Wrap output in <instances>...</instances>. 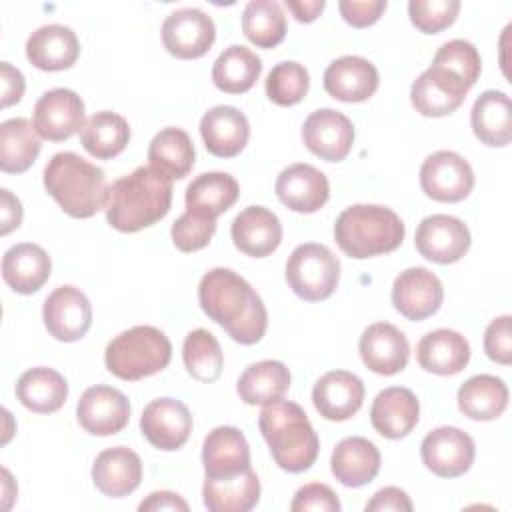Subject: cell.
I'll return each instance as SVG.
<instances>
[{
	"label": "cell",
	"mask_w": 512,
	"mask_h": 512,
	"mask_svg": "<svg viewBox=\"0 0 512 512\" xmlns=\"http://www.w3.org/2000/svg\"><path fill=\"white\" fill-rule=\"evenodd\" d=\"M50 272V256L38 244H14L2 256V278L18 294L38 292L48 282Z\"/></svg>",
	"instance_id": "f1b7e54d"
},
{
	"label": "cell",
	"mask_w": 512,
	"mask_h": 512,
	"mask_svg": "<svg viewBox=\"0 0 512 512\" xmlns=\"http://www.w3.org/2000/svg\"><path fill=\"white\" fill-rule=\"evenodd\" d=\"M358 352L368 370L380 376H394L406 368L410 346L398 326L374 322L362 332Z\"/></svg>",
	"instance_id": "ac0fdd59"
},
{
	"label": "cell",
	"mask_w": 512,
	"mask_h": 512,
	"mask_svg": "<svg viewBox=\"0 0 512 512\" xmlns=\"http://www.w3.org/2000/svg\"><path fill=\"white\" fill-rule=\"evenodd\" d=\"M334 478L348 488L370 484L380 472V452L364 436H348L336 444L330 456Z\"/></svg>",
	"instance_id": "4dcf8cb0"
},
{
	"label": "cell",
	"mask_w": 512,
	"mask_h": 512,
	"mask_svg": "<svg viewBox=\"0 0 512 512\" xmlns=\"http://www.w3.org/2000/svg\"><path fill=\"white\" fill-rule=\"evenodd\" d=\"M432 66L450 72L456 76L464 86L472 88L482 72V60L476 50V46L468 40L454 38L450 42H444L432 60Z\"/></svg>",
	"instance_id": "f6af8a7d"
},
{
	"label": "cell",
	"mask_w": 512,
	"mask_h": 512,
	"mask_svg": "<svg viewBox=\"0 0 512 512\" xmlns=\"http://www.w3.org/2000/svg\"><path fill=\"white\" fill-rule=\"evenodd\" d=\"M140 432L158 450H178L190 438L192 414L182 400L156 398L142 410Z\"/></svg>",
	"instance_id": "2e32d148"
},
{
	"label": "cell",
	"mask_w": 512,
	"mask_h": 512,
	"mask_svg": "<svg viewBox=\"0 0 512 512\" xmlns=\"http://www.w3.org/2000/svg\"><path fill=\"white\" fill-rule=\"evenodd\" d=\"M40 136L26 118H10L0 124V170L26 172L40 154Z\"/></svg>",
	"instance_id": "ab89813d"
},
{
	"label": "cell",
	"mask_w": 512,
	"mask_h": 512,
	"mask_svg": "<svg viewBox=\"0 0 512 512\" xmlns=\"http://www.w3.org/2000/svg\"><path fill=\"white\" fill-rule=\"evenodd\" d=\"M0 84H2V108H8L22 100L26 82L24 74L10 62H0Z\"/></svg>",
	"instance_id": "f5cc1de1"
},
{
	"label": "cell",
	"mask_w": 512,
	"mask_h": 512,
	"mask_svg": "<svg viewBox=\"0 0 512 512\" xmlns=\"http://www.w3.org/2000/svg\"><path fill=\"white\" fill-rule=\"evenodd\" d=\"M80 56V42L72 28L64 24H46L36 28L26 40V58L44 72L68 70Z\"/></svg>",
	"instance_id": "cb8c5ba5"
},
{
	"label": "cell",
	"mask_w": 512,
	"mask_h": 512,
	"mask_svg": "<svg viewBox=\"0 0 512 512\" xmlns=\"http://www.w3.org/2000/svg\"><path fill=\"white\" fill-rule=\"evenodd\" d=\"M420 418V402L410 388L390 386L376 394L370 408L372 428L390 440L406 438Z\"/></svg>",
	"instance_id": "603a6c76"
},
{
	"label": "cell",
	"mask_w": 512,
	"mask_h": 512,
	"mask_svg": "<svg viewBox=\"0 0 512 512\" xmlns=\"http://www.w3.org/2000/svg\"><path fill=\"white\" fill-rule=\"evenodd\" d=\"M474 136L490 146L502 148L512 140V106L510 98L500 90H484L470 112Z\"/></svg>",
	"instance_id": "d6a6232c"
},
{
	"label": "cell",
	"mask_w": 512,
	"mask_h": 512,
	"mask_svg": "<svg viewBox=\"0 0 512 512\" xmlns=\"http://www.w3.org/2000/svg\"><path fill=\"white\" fill-rule=\"evenodd\" d=\"M204 478H232L250 468V446L236 426H216L202 444Z\"/></svg>",
	"instance_id": "7402d4cb"
},
{
	"label": "cell",
	"mask_w": 512,
	"mask_h": 512,
	"mask_svg": "<svg viewBox=\"0 0 512 512\" xmlns=\"http://www.w3.org/2000/svg\"><path fill=\"white\" fill-rule=\"evenodd\" d=\"M198 302L202 312L238 344H256L266 334L268 312L262 298L230 268H212L200 278Z\"/></svg>",
	"instance_id": "6da1fadb"
},
{
	"label": "cell",
	"mask_w": 512,
	"mask_h": 512,
	"mask_svg": "<svg viewBox=\"0 0 512 512\" xmlns=\"http://www.w3.org/2000/svg\"><path fill=\"white\" fill-rule=\"evenodd\" d=\"M364 394V384L356 374L348 370H330L316 380L312 402L322 418L344 422L362 408Z\"/></svg>",
	"instance_id": "44dd1931"
},
{
	"label": "cell",
	"mask_w": 512,
	"mask_h": 512,
	"mask_svg": "<svg viewBox=\"0 0 512 512\" xmlns=\"http://www.w3.org/2000/svg\"><path fill=\"white\" fill-rule=\"evenodd\" d=\"M286 282L290 290L306 300L320 302L334 294L340 282V260L318 242H306L292 250L286 260Z\"/></svg>",
	"instance_id": "52a82bcc"
},
{
	"label": "cell",
	"mask_w": 512,
	"mask_h": 512,
	"mask_svg": "<svg viewBox=\"0 0 512 512\" xmlns=\"http://www.w3.org/2000/svg\"><path fill=\"white\" fill-rule=\"evenodd\" d=\"M138 510L140 512H150V510H182V512H186L188 510V502L180 494H176V492L156 490V492L148 494L146 500L140 502Z\"/></svg>",
	"instance_id": "11a10c76"
},
{
	"label": "cell",
	"mask_w": 512,
	"mask_h": 512,
	"mask_svg": "<svg viewBox=\"0 0 512 512\" xmlns=\"http://www.w3.org/2000/svg\"><path fill=\"white\" fill-rule=\"evenodd\" d=\"M378 70L362 56H340L324 70V90L340 102H364L378 90Z\"/></svg>",
	"instance_id": "484cf974"
},
{
	"label": "cell",
	"mask_w": 512,
	"mask_h": 512,
	"mask_svg": "<svg viewBox=\"0 0 512 512\" xmlns=\"http://www.w3.org/2000/svg\"><path fill=\"white\" fill-rule=\"evenodd\" d=\"M264 88L270 102L278 106H294L302 102L308 94L310 76L302 64L294 60H284L268 72Z\"/></svg>",
	"instance_id": "ee69618b"
},
{
	"label": "cell",
	"mask_w": 512,
	"mask_h": 512,
	"mask_svg": "<svg viewBox=\"0 0 512 512\" xmlns=\"http://www.w3.org/2000/svg\"><path fill=\"white\" fill-rule=\"evenodd\" d=\"M202 500L210 512H248L260 500V480L252 468L232 478H204Z\"/></svg>",
	"instance_id": "e575fe53"
},
{
	"label": "cell",
	"mask_w": 512,
	"mask_h": 512,
	"mask_svg": "<svg viewBox=\"0 0 512 512\" xmlns=\"http://www.w3.org/2000/svg\"><path fill=\"white\" fill-rule=\"evenodd\" d=\"M128 140L130 126L126 118L110 110L94 112L80 130V142L84 150L98 160H110L118 156L128 146Z\"/></svg>",
	"instance_id": "60d3db41"
},
{
	"label": "cell",
	"mask_w": 512,
	"mask_h": 512,
	"mask_svg": "<svg viewBox=\"0 0 512 512\" xmlns=\"http://www.w3.org/2000/svg\"><path fill=\"white\" fill-rule=\"evenodd\" d=\"M200 136L206 150L218 158L238 156L250 138V124L244 112L234 106H212L200 120Z\"/></svg>",
	"instance_id": "d4e9b609"
},
{
	"label": "cell",
	"mask_w": 512,
	"mask_h": 512,
	"mask_svg": "<svg viewBox=\"0 0 512 512\" xmlns=\"http://www.w3.org/2000/svg\"><path fill=\"white\" fill-rule=\"evenodd\" d=\"M420 186L436 202H460L474 188V170L458 152L438 150L422 162Z\"/></svg>",
	"instance_id": "ba28073f"
},
{
	"label": "cell",
	"mask_w": 512,
	"mask_h": 512,
	"mask_svg": "<svg viewBox=\"0 0 512 512\" xmlns=\"http://www.w3.org/2000/svg\"><path fill=\"white\" fill-rule=\"evenodd\" d=\"M84 124V102L70 88H52L34 104L32 126L44 140L64 142L80 132Z\"/></svg>",
	"instance_id": "9c48e42d"
},
{
	"label": "cell",
	"mask_w": 512,
	"mask_h": 512,
	"mask_svg": "<svg viewBox=\"0 0 512 512\" xmlns=\"http://www.w3.org/2000/svg\"><path fill=\"white\" fill-rule=\"evenodd\" d=\"M340 500L334 494V490L326 484L312 482L294 494L290 502L292 512H306V510H316V512H340Z\"/></svg>",
	"instance_id": "c3c4849f"
},
{
	"label": "cell",
	"mask_w": 512,
	"mask_h": 512,
	"mask_svg": "<svg viewBox=\"0 0 512 512\" xmlns=\"http://www.w3.org/2000/svg\"><path fill=\"white\" fill-rule=\"evenodd\" d=\"M16 398L20 404L36 414H52L60 410L68 398V382L54 368L36 366L16 382Z\"/></svg>",
	"instance_id": "836d02e7"
},
{
	"label": "cell",
	"mask_w": 512,
	"mask_h": 512,
	"mask_svg": "<svg viewBox=\"0 0 512 512\" xmlns=\"http://www.w3.org/2000/svg\"><path fill=\"white\" fill-rule=\"evenodd\" d=\"M510 314L494 318L484 332V352L492 362L508 366L512 362V336Z\"/></svg>",
	"instance_id": "681fc988"
},
{
	"label": "cell",
	"mask_w": 512,
	"mask_h": 512,
	"mask_svg": "<svg viewBox=\"0 0 512 512\" xmlns=\"http://www.w3.org/2000/svg\"><path fill=\"white\" fill-rule=\"evenodd\" d=\"M416 360L426 372L452 376L468 366L470 344L460 332L438 328L420 338L416 346Z\"/></svg>",
	"instance_id": "f546056e"
},
{
	"label": "cell",
	"mask_w": 512,
	"mask_h": 512,
	"mask_svg": "<svg viewBox=\"0 0 512 512\" xmlns=\"http://www.w3.org/2000/svg\"><path fill=\"white\" fill-rule=\"evenodd\" d=\"M240 196V186L228 172H204L196 176L186 188V212L216 220Z\"/></svg>",
	"instance_id": "1f68e13d"
},
{
	"label": "cell",
	"mask_w": 512,
	"mask_h": 512,
	"mask_svg": "<svg viewBox=\"0 0 512 512\" xmlns=\"http://www.w3.org/2000/svg\"><path fill=\"white\" fill-rule=\"evenodd\" d=\"M230 236L242 254L266 258L282 242V224L272 210L264 206H248L232 220Z\"/></svg>",
	"instance_id": "4316f807"
},
{
	"label": "cell",
	"mask_w": 512,
	"mask_h": 512,
	"mask_svg": "<svg viewBox=\"0 0 512 512\" xmlns=\"http://www.w3.org/2000/svg\"><path fill=\"white\" fill-rule=\"evenodd\" d=\"M366 512H386V510H394V512H410L412 500L410 496L398 488V486H386L382 490H378L368 502H366Z\"/></svg>",
	"instance_id": "816d5d0a"
},
{
	"label": "cell",
	"mask_w": 512,
	"mask_h": 512,
	"mask_svg": "<svg viewBox=\"0 0 512 512\" xmlns=\"http://www.w3.org/2000/svg\"><path fill=\"white\" fill-rule=\"evenodd\" d=\"M172 358L168 336L156 326H132L114 336L104 350V364L120 380H142L164 370Z\"/></svg>",
	"instance_id": "8992f818"
},
{
	"label": "cell",
	"mask_w": 512,
	"mask_h": 512,
	"mask_svg": "<svg viewBox=\"0 0 512 512\" xmlns=\"http://www.w3.org/2000/svg\"><path fill=\"white\" fill-rule=\"evenodd\" d=\"M290 388V370L280 360H260L250 364L236 382L240 400L248 406H264L286 394Z\"/></svg>",
	"instance_id": "74e56055"
},
{
	"label": "cell",
	"mask_w": 512,
	"mask_h": 512,
	"mask_svg": "<svg viewBox=\"0 0 512 512\" xmlns=\"http://www.w3.org/2000/svg\"><path fill=\"white\" fill-rule=\"evenodd\" d=\"M444 300V286L440 278L424 268L412 266L402 270L392 284L394 308L412 322H420L436 314Z\"/></svg>",
	"instance_id": "5bb4252c"
},
{
	"label": "cell",
	"mask_w": 512,
	"mask_h": 512,
	"mask_svg": "<svg viewBox=\"0 0 512 512\" xmlns=\"http://www.w3.org/2000/svg\"><path fill=\"white\" fill-rule=\"evenodd\" d=\"M302 142L314 156L326 162H342L354 144L352 120L334 108L314 110L304 120Z\"/></svg>",
	"instance_id": "e0dca14e"
},
{
	"label": "cell",
	"mask_w": 512,
	"mask_h": 512,
	"mask_svg": "<svg viewBox=\"0 0 512 512\" xmlns=\"http://www.w3.org/2000/svg\"><path fill=\"white\" fill-rule=\"evenodd\" d=\"M42 320L48 334L60 342H76L92 326L88 296L70 284L58 286L42 306Z\"/></svg>",
	"instance_id": "4fadbf2b"
},
{
	"label": "cell",
	"mask_w": 512,
	"mask_h": 512,
	"mask_svg": "<svg viewBox=\"0 0 512 512\" xmlns=\"http://www.w3.org/2000/svg\"><path fill=\"white\" fill-rule=\"evenodd\" d=\"M458 410L470 420H496L508 406V386L492 374H476L458 388Z\"/></svg>",
	"instance_id": "d590c367"
},
{
	"label": "cell",
	"mask_w": 512,
	"mask_h": 512,
	"mask_svg": "<svg viewBox=\"0 0 512 512\" xmlns=\"http://www.w3.org/2000/svg\"><path fill=\"white\" fill-rule=\"evenodd\" d=\"M460 12L458 0H410V22L424 34H438L452 26Z\"/></svg>",
	"instance_id": "bcb514c9"
},
{
	"label": "cell",
	"mask_w": 512,
	"mask_h": 512,
	"mask_svg": "<svg viewBox=\"0 0 512 512\" xmlns=\"http://www.w3.org/2000/svg\"><path fill=\"white\" fill-rule=\"evenodd\" d=\"M170 204L172 178L152 166H138L108 186L106 222L118 232L132 234L162 220Z\"/></svg>",
	"instance_id": "7a4b0ae2"
},
{
	"label": "cell",
	"mask_w": 512,
	"mask_h": 512,
	"mask_svg": "<svg viewBox=\"0 0 512 512\" xmlns=\"http://www.w3.org/2000/svg\"><path fill=\"white\" fill-rule=\"evenodd\" d=\"M386 0H340V16L354 28H366L374 24L386 10Z\"/></svg>",
	"instance_id": "f907efd6"
},
{
	"label": "cell",
	"mask_w": 512,
	"mask_h": 512,
	"mask_svg": "<svg viewBox=\"0 0 512 512\" xmlns=\"http://www.w3.org/2000/svg\"><path fill=\"white\" fill-rule=\"evenodd\" d=\"M468 86L446 70L426 68L410 86L414 110L428 118H440L456 112L468 94Z\"/></svg>",
	"instance_id": "ffe728a7"
},
{
	"label": "cell",
	"mask_w": 512,
	"mask_h": 512,
	"mask_svg": "<svg viewBox=\"0 0 512 512\" xmlns=\"http://www.w3.org/2000/svg\"><path fill=\"white\" fill-rule=\"evenodd\" d=\"M76 416L88 434L112 436L126 428L130 420V402L118 388L96 384L82 392Z\"/></svg>",
	"instance_id": "9a60e30c"
},
{
	"label": "cell",
	"mask_w": 512,
	"mask_h": 512,
	"mask_svg": "<svg viewBox=\"0 0 512 512\" xmlns=\"http://www.w3.org/2000/svg\"><path fill=\"white\" fill-rule=\"evenodd\" d=\"M262 74V60L242 44H232L220 52L212 64V82L226 94L248 92Z\"/></svg>",
	"instance_id": "8d00e7d4"
},
{
	"label": "cell",
	"mask_w": 512,
	"mask_h": 512,
	"mask_svg": "<svg viewBox=\"0 0 512 512\" xmlns=\"http://www.w3.org/2000/svg\"><path fill=\"white\" fill-rule=\"evenodd\" d=\"M276 196L292 212H318L330 198V184L324 172L312 164H292L276 178Z\"/></svg>",
	"instance_id": "d6986e66"
},
{
	"label": "cell",
	"mask_w": 512,
	"mask_h": 512,
	"mask_svg": "<svg viewBox=\"0 0 512 512\" xmlns=\"http://www.w3.org/2000/svg\"><path fill=\"white\" fill-rule=\"evenodd\" d=\"M474 440L456 426H440L430 430L422 444L420 456L424 466L440 478H458L470 470L474 462Z\"/></svg>",
	"instance_id": "8fae6325"
},
{
	"label": "cell",
	"mask_w": 512,
	"mask_h": 512,
	"mask_svg": "<svg viewBox=\"0 0 512 512\" xmlns=\"http://www.w3.org/2000/svg\"><path fill=\"white\" fill-rule=\"evenodd\" d=\"M216 40L214 20L200 8H178L162 22V44L180 60L204 56Z\"/></svg>",
	"instance_id": "30bf717a"
},
{
	"label": "cell",
	"mask_w": 512,
	"mask_h": 512,
	"mask_svg": "<svg viewBox=\"0 0 512 512\" xmlns=\"http://www.w3.org/2000/svg\"><path fill=\"white\" fill-rule=\"evenodd\" d=\"M0 234L6 236L22 224V204L20 200L8 190H0Z\"/></svg>",
	"instance_id": "db71d44e"
},
{
	"label": "cell",
	"mask_w": 512,
	"mask_h": 512,
	"mask_svg": "<svg viewBox=\"0 0 512 512\" xmlns=\"http://www.w3.org/2000/svg\"><path fill=\"white\" fill-rule=\"evenodd\" d=\"M182 360L186 372L204 384L220 378L224 366V354L216 336L204 328H196L186 334L182 344Z\"/></svg>",
	"instance_id": "7bdbcfd3"
},
{
	"label": "cell",
	"mask_w": 512,
	"mask_h": 512,
	"mask_svg": "<svg viewBox=\"0 0 512 512\" xmlns=\"http://www.w3.org/2000/svg\"><path fill=\"white\" fill-rule=\"evenodd\" d=\"M44 188L72 218H92L106 208L104 170L76 152L54 154L44 168Z\"/></svg>",
	"instance_id": "277c9868"
},
{
	"label": "cell",
	"mask_w": 512,
	"mask_h": 512,
	"mask_svg": "<svg viewBox=\"0 0 512 512\" xmlns=\"http://www.w3.org/2000/svg\"><path fill=\"white\" fill-rule=\"evenodd\" d=\"M216 232V220L200 218L190 212H184L170 230L172 242L180 252H196L208 246Z\"/></svg>",
	"instance_id": "7dc6e473"
},
{
	"label": "cell",
	"mask_w": 512,
	"mask_h": 512,
	"mask_svg": "<svg viewBox=\"0 0 512 512\" xmlns=\"http://www.w3.org/2000/svg\"><path fill=\"white\" fill-rule=\"evenodd\" d=\"M258 428L274 462L284 472L298 474L316 462L320 442L306 412L296 402L278 398L264 404Z\"/></svg>",
	"instance_id": "3957f363"
},
{
	"label": "cell",
	"mask_w": 512,
	"mask_h": 512,
	"mask_svg": "<svg viewBox=\"0 0 512 512\" xmlns=\"http://www.w3.org/2000/svg\"><path fill=\"white\" fill-rule=\"evenodd\" d=\"M242 32L258 48H274L286 36V14L276 0H250L242 12Z\"/></svg>",
	"instance_id": "b9f144b4"
},
{
	"label": "cell",
	"mask_w": 512,
	"mask_h": 512,
	"mask_svg": "<svg viewBox=\"0 0 512 512\" xmlns=\"http://www.w3.org/2000/svg\"><path fill=\"white\" fill-rule=\"evenodd\" d=\"M92 482L104 496L124 498L142 482V460L126 446L106 448L92 464Z\"/></svg>",
	"instance_id": "83f0119b"
},
{
	"label": "cell",
	"mask_w": 512,
	"mask_h": 512,
	"mask_svg": "<svg viewBox=\"0 0 512 512\" xmlns=\"http://www.w3.org/2000/svg\"><path fill=\"white\" fill-rule=\"evenodd\" d=\"M468 226L450 214H432L422 218L416 228L414 244L420 256L436 264H454L470 248Z\"/></svg>",
	"instance_id": "7c38bea8"
},
{
	"label": "cell",
	"mask_w": 512,
	"mask_h": 512,
	"mask_svg": "<svg viewBox=\"0 0 512 512\" xmlns=\"http://www.w3.org/2000/svg\"><path fill=\"white\" fill-rule=\"evenodd\" d=\"M286 6L298 22L308 24L320 16L326 2L324 0H286Z\"/></svg>",
	"instance_id": "9f6ffc18"
},
{
	"label": "cell",
	"mask_w": 512,
	"mask_h": 512,
	"mask_svg": "<svg viewBox=\"0 0 512 512\" xmlns=\"http://www.w3.org/2000/svg\"><path fill=\"white\" fill-rule=\"evenodd\" d=\"M406 228L400 216L380 204H352L342 210L334 224L338 248L356 260L388 254L404 240Z\"/></svg>",
	"instance_id": "5b68a950"
},
{
	"label": "cell",
	"mask_w": 512,
	"mask_h": 512,
	"mask_svg": "<svg viewBox=\"0 0 512 512\" xmlns=\"http://www.w3.org/2000/svg\"><path fill=\"white\" fill-rule=\"evenodd\" d=\"M194 144L186 130L168 126L154 134L148 144V162L152 168L170 176L172 180H180L190 174L194 166Z\"/></svg>",
	"instance_id": "f35d334b"
}]
</instances>
